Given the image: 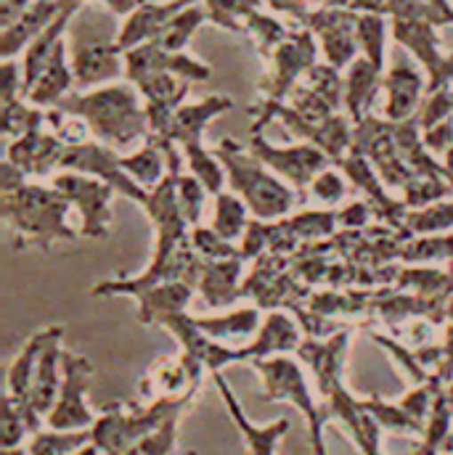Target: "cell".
Listing matches in <instances>:
<instances>
[{"mask_svg": "<svg viewBox=\"0 0 453 455\" xmlns=\"http://www.w3.org/2000/svg\"><path fill=\"white\" fill-rule=\"evenodd\" d=\"M141 101L143 96L133 83H119L85 93H69L56 109L80 116L96 140L122 151L133 143H143L151 135L146 104Z\"/></svg>", "mask_w": 453, "mask_h": 455, "instance_id": "1", "label": "cell"}, {"mask_svg": "<svg viewBox=\"0 0 453 455\" xmlns=\"http://www.w3.org/2000/svg\"><path fill=\"white\" fill-rule=\"evenodd\" d=\"M69 202L53 186H21L19 191L0 194L3 220L16 235V249H43L56 243H75L77 230L67 223Z\"/></svg>", "mask_w": 453, "mask_h": 455, "instance_id": "2", "label": "cell"}, {"mask_svg": "<svg viewBox=\"0 0 453 455\" xmlns=\"http://www.w3.org/2000/svg\"><path fill=\"white\" fill-rule=\"evenodd\" d=\"M215 156L221 159L226 170L228 186L236 196L244 199L252 218L257 220H284L297 204H303V196L295 194L289 186L279 180L273 170H268L249 148L241 143L223 138L215 148Z\"/></svg>", "mask_w": 453, "mask_h": 455, "instance_id": "3", "label": "cell"}, {"mask_svg": "<svg viewBox=\"0 0 453 455\" xmlns=\"http://www.w3.org/2000/svg\"><path fill=\"white\" fill-rule=\"evenodd\" d=\"M249 365L263 379L265 403H292L308 421V440H311L313 455H327L324 429L332 421V416H329L327 405L313 397V389L308 384L303 363L289 355H276V357H265V360H252Z\"/></svg>", "mask_w": 453, "mask_h": 455, "instance_id": "4", "label": "cell"}, {"mask_svg": "<svg viewBox=\"0 0 453 455\" xmlns=\"http://www.w3.org/2000/svg\"><path fill=\"white\" fill-rule=\"evenodd\" d=\"M271 69L265 80L260 83L263 101L260 104H284L289 93L300 85L297 80L305 77L319 64V43L316 35L308 27L292 29L289 37L271 53L268 59Z\"/></svg>", "mask_w": 453, "mask_h": 455, "instance_id": "5", "label": "cell"}, {"mask_svg": "<svg viewBox=\"0 0 453 455\" xmlns=\"http://www.w3.org/2000/svg\"><path fill=\"white\" fill-rule=\"evenodd\" d=\"M59 170H69V172H83L91 175L107 186H112L114 191L135 204H146L149 191L143 186H138L122 167V156L119 151L101 143V140H83V143H69L61 154Z\"/></svg>", "mask_w": 453, "mask_h": 455, "instance_id": "6", "label": "cell"}, {"mask_svg": "<svg viewBox=\"0 0 453 455\" xmlns=\"http://www.w3.org/2000/svg\"><path fill=\"white\" fill-rule=\"evenodd\" d=\"M268 170H273L276 175H281L289 186L297 188V194L303 196L305 204V191L308 186L324 172L329 170L335 162L313 143H292V146H273L263 138V132H252V140L247 146Z\"/></svg>", "mask_w": 453, "mask_h": 455, "instance_id": "7", "label": "cell"}, {"mask_svg": "<svg viewBox=\"0 0 453 455\" xmlns=\"http://www.w3.org/2000/svg\"><path fill=\"white\" fill-rule=\"evenodd\" d=\"M61 365H64L61 389H59L56 405L45 416V427L53 429V432H83V429H93V424H96L99 416L85 403L93 365H91V360L85 355L67 352V349H64Z\"/></svg>", "mask_w": 453, "mask_h": 455, "instance_id": "8", "label": "cell"}, {"mask_svg": "<svg viewBox=\"0 0 453 455\" xmlns=\"http://www.w3.org/2000/svg\"><path fill=\"white\" fill-rule=\"evenodd\" d=\"M51 186L72 204L80 210L83 218V228L80 235L91 238V241H101L109 235V226H112V199L114 191L112 186L83 175V172H69L61 170L59 175L51 178Z\"/></svg>", "mask_w": 453, "mask_h": 455, "instance_id": "9", "label": "cell"}, {"mask_svg": "<svg viewBox=\"0 0 453 455\" xmlns=\"http://www.w3.org/2000/svg\"><path fill=\"white\" fill-rule=\"evenodd\" d=\"M149 75H175L189 83H205L213 77V67L186 51H167L159 40H149L125 53V77L135 85Z\"/></svg>", "mask_w": 453, "mask_h": 455, "instance_id": "10", "label": "cell"}, {"mask_svg": "<svg viewBox=\"0 0 453 455\" xmlns=\"http://www.w3.org/2000/svg\"><path fill=\"white\" fill-rule=\"evenodd\" d=\"M358 16L350 8H332V5H319L311 11L305 27L319 37L321 53L327 64L335 69H344L358 59Z\"/></svg>", "mask_w": 453, "mask_h": 455, "instance_id": "11", "label": "cell"}, {"mask_svg": "<svg viewBox=\"0 0 453 455\" xmlns=\"http://www.w3.org/2000/svg\"><path fill=\"white\" fill-rule=\"evenodd\" d=\"M392 40L409 48L427 72V93L451 85V56L441 51L435 24L425 19H392Z\"/></svg>", "mask_w": 453, "mask_h": 455, "instance_id": "12", "label": "cell"}, {"mask_svg": "<svg viewBox=\"0 0 453 455\" xmlns=\"http://www.w3.org/2000/svg\"><path fill=\"white\" fill-rule=\"evenodd\" d=\"M162 329H167L178 344H181V355L194 360L197 365H202L205 371H210L213 376L221 373L226 365L233 363H244V352L241 347H231L223 341L210 339L197 323H194V315H186V313H178V315H167L165 321H159Z\"/></svg>", "mask_w": 453, "mask_h": 455, "instance_id": "13", "label": "cell"}, {"mask_svg": "<svg viewBox=\"0 0 453 455\" xmlns=\"http://www.w3.org/2000/svg\"><path fill=\"white\" fill-rule=\"evenodd\" d=\"M347 347H350V329H342L340 334H335L329 339H311V337H305L303 344L297 347V360L303 365H308V371L313 373V379L319 384L321 400L344 384Z\"/></svg>", "mask_w": 453, "mask_h": 455, "instance_id": "14", "label": "cell"}, {"mask_svg": "<svg viewBox=\"0 0 453 455\" xmlns=\"http://www.w3.org/2000/svg\"><path fill=\"white\" fill-rule=\"evenodd\" d=\"M197 0H162V3H149L135 8L133 13L125 16L114 43L127 53L149 40L162 37V32L167 29V24L189 5H194Z\"/></svg>", "mask_w": 453, "mask_h": 455, "instance_id": "15", "label": "cell"}, {"mask_svg": "<svg viewBox=\"0 0 453 455\" xmlns=\"http://www.w3.org/2000/svg\"><path fill=\"white\" fill-rule=\"evenodd\" d=\"M72 72L77 88H104L125 75V51L117 43L91 40L80 45L72 56Z\"/></svg>", "mask_w": 453, "mask_h": 455, "instance_id": "16", "label": "cell"}, {"mask_svg": "<svg viewBox=\"0 0 453 455\" xmlns=\"http://www.w3.org/2000/svg\"><path fill=\"white\" fill-rule=\"evenodd\" d=\"M303 339H305L303 326H300L289 313H284V310H271V313L263 318V326H260V331L255 334V339L249 341V344H241L244 363L297 352V347L303 344Z\"/></svg>", "mask_w": 453, "mask_h": 455, "instance_id": "17", "label": "cell"}, {"mask_svg": "<svg viewBox=\"0 0 453 455\" xmlns=\"http://www.w3.org/2000/svg\"><path fill=\"white\" fill-rule=\"evenodd\" d=\"M213 379H215L218 392H221V397H223V403H226V411H228V416H231V421L236 424V429H239V432H241V437H244L247 453L279 455V443H281V440H284V435L289 432V421H287V419H279V421L265 424V427L252 424V421L247 419V413H244L241 403L236 400L233 389L228 387L226 376H223V373H215Z\"/></svg>", "mask_w": 453, "mask_h": 455, "instance_id": "18", "label": "cell"}, {"mask_svg": "<svg viewBox=\"0 0 453 455\" xmlns=\"http://www.w3.org/2000/svg\"><path fill=\"white\" fill-rule=\"evenodd\" d=\"M231 109H233V99H228V96H207V99H202L197 104H183L173 116L170 130H167L165 138L178 143L183 151L186 148H199V146H205L202 138H205L207 124L215 116L231 112Z\"/></svg>", "mask_w": 453, "mask_h": 455, "instance_id": "19", "label": "cell"}, {"mask_svg": "<svg viewBox=\"0 0 453 455\" xmlns=\"http://www.w3.org/2000/svg\"><path fill=\"white\" fill-rule=\"evenodd\" d=\"M382 91L387 96L384 119H390V122H406V119L417 116L419 107H422V93H427L425 77L411 64H395L382 77Z\"/></svg>", "mask_w": 453, "mask_h": 455, "instance_id": "20", "label": "cell"}, {"mask_svg": "<svg viewBox=\"0 0 453 455\" xmlns=\"http://www.w3.org/2000/svg\"><path fill=\"white\" fill-rule=\"evenodd\" d=\"M61 337H64V326H59L53 339L45 344V349H43V355L37 360V371H35V379H32L29 397H27V405L40 419H45L51 413V408L56 405L59 389H61V379H64V365H61L64 347H61Z\"/></svg>", "mask_w": 453, "mask_h": 455, "instance_id": "21", "label": "cell"}, {"mask_svg": "<svg viewBox=\"0 0 453 455\" xmlns=\"http://www.w3.org/2000/svg\"><path fill=\"white\" fill-rule=\"evenodd\" d=\"M244 283V259H205L197 291L210 307H228L241 299Z\"/></svg>", "mask_w": 453, "mask_h": 455, "instance_id": "22", "label": "cell"}, {"mask_svg": "<svg viewBox=\"0 0 453 455\" xmlns=\"http://www.w3.org/2000/svg\"><path fill=\"white\" fill-rule=\"evenodd\" d=\"M64 8L56 0H32L29 8L11 24L3 29L0 35V56L5 59H16V53H21V48H27Z\"/></svg>", "mask_w": 453, "mask_h": 455, "instance_id": "23", "label": "cell"}, {"mask_svg": "<svg viewBox=\"0 0 453 455\" xmlns=\"http://www.w3.org/2000/svg\"><path fill=\"white\" fill-rule=\"evenodd\" d=\"M64 40L56 45L53 56L48 59L43 75L37 77V83L27 91V101L37 109H56L72 91L75 85V72L67 64V51H64Z\"/></svg>", "mask_w": 453, "mask_h": 455, "instance_id": "24", "label": "cell"}, {"mask_svg": "<svg viewBox=\"0 0 453 455\" xmlns=\"http://www.w3.org/2000/svg\"><path fill=\"white\" fill-rule=\"evenodd\" d=\"M197 286L186 283V281H170V283H159L146 289L143 294H138V321L143 326H159V321H165L167 315H178L186 313L191 297H194Z\"/></svg>", "mask_w": 453, "mask_h": 455, "instance_id": "25", "label": "cell"}, {"mask_svg": "<svg viewBox=\"0 0 453 455\" xmlns=\"http://www.w3.org/2000/svg\"><path fill=\"white\" fill-rule=\"evenodd\" d=\"M382 72L363 56H358L347 67V80H344V109L352 122H360L366 114H371V107L382 91Z\"/></svg>", "mask_w": 453, "mask_h": 455, "instance_id": "26", "label": "cell"}, {"mask_svg": "<svg viewBox=\"0 0 453 455\" xmlns=\"http://www.w3.org/2000/svg\"><path fill=\"white\" fill-rule=\"evenodd\" d=\"M59 326L61 323L45 326V329L35 331L29 339L24 341L21 352L16 355V360L8 368V379H5V395L8 397H13L19 403H27L29 389H32V379H35V371H37V360H40L45 344L53 339V334L59 331Z\"/></svg>", "mask_w": 453, "mask_h": 455, "instance_id": "27", "label": "cell"}, {"mask_svg": "<svg viewBox=\"0 0 453 455\" xmlns=\"http://www.w3.org/2000/svg\"><path fill=\"white\" fill-rule=\"evenodd\" d=\"M199 387H202V381L191 376L183 357H175V360L162 357V360L154 363L151 371H146V376L141 381V395L154 397V400H159V397H181V395H186L191 389H199Z\"/></svg>", "mask_w": 453, "mask_h": 455, "instance_id": "28", "label": "cell"}, {"mask_svg": "<svg viewBox=\"0 0 453 455\" xmlns=\"http://www.w3.org/2000/svg\"><path fill=\"white\" fill-rule=\"evenodd\" d=\"M77 11H72V8H64L27 48H24V59H21V72H24V96H27V91L37 83V77L43 75V69H45V64H48V59L53 56V51H56V45L64 40V32H67V27H69V21H72V16H75Z\"/></svg>", "mask_w": 453, "mask_h": 455, "instance_id": "29", "label": "cell"}, {"mask_svg": "<svg viewBox=\"0 0 453 455\" xmlns=\"http://www.w3.org/2000/svg\"><path fill=\"white\" fill-rule=\"evenodd\" d=\"M263 310L255 307H241L233 313H221V315H194V323L215 341H244L255 337L263 326Z\"/></svg>", "mask_w": 453, "mask_h": 455, "instance_id": "30", "label": "cell"}, {"mask_svg": "<svg viewBox=\"0 0 453 455\" xmlns=\"http://www.w3.org/2000/svg\"><path fill=\"white\" fill-rule=\"evenodd\" d=\"M122 167L146 191L157 188L165 180V175H167V156H165L162 143L149 135L133 154L122 156Z\"/></svg>", "mask_w": 453, "mask_h": 455, "instance_id": "31", "label": "cell"}, {"mask_svg": "<svg viewBox=\"0 0 453 455\" xmlns=\"http://www.w3.org/2000/svg\"><path fill=\"white\" fill-rule=\"evenodd\" d=\"M249 215L252 212L241 196L223 191L215 196V215H213V226L210 228H215L228 241H239V238H244L247 228L252 223Z\"/></svg>", "mask_w": 453, "mask_h": 455, "instance_id": "32", "label": "cell"}, {"mask_svg": "<svg viewBox=\"0 0 453 455\" xmlns=\"http://www.w3.org/2000/svg\"><path fill=\"white\" fill-rule=\"evenodd\" d=\"M363 408L368 411V416L384 429V432H395V435H417L422 437L425 435V424L417 421L414 416H409L403 411L400 403H387L382 397H368V400H360Z\"/></svg>", "mask_w": 453, "mask_h": 455, "instance_id": "33", "label": "cell"}, {"mask_svg": "<svg viewBox=\"0 0 453 455\" xmlns=\"http://www.w3.org/2000/svg\"><path fill=\"white\" fill-rule=\"evenodd\" d=\"M183 156H186L189 172L207 188V194L218 196L226 191V170H223L221 159L215 156V151H210L207 146H199V148H186Z\"/></svg>", "mask_w": 453, "mask_h": 455, "instance_id": "34", "label": "cell"}, {"mask_svg": "<svg viewBox=\"0 0 453 455\" xmlns=\"http://www.w3.org/2000/svg\"><path fill=\"white\" fill-rule=\"evenodd\" d=\"M0 122H3L0 124L3 127V138L5 140H13L19 135L43 130V124L48 122V112L32 107L27 99H19V101H11V104H3Z\"/></svg>", "mask_w": 453, "mask_h": 455, "instance_id": "35", "label": "cell"}, {"mask_svg": "<svg viewBox=\"0 0 453 455\" xmlns=\"http://www.w3.org/2000/svg\"><path fill=\"white\" fill-rule=\"evenodd\" d=\"M287 223L303 243L327 241V238H335L340 233L337 210H303V212L287 218Z\"/></svg>", "mask_w": 453, "mask_h": 455, "instance_id": "36", "label": "cell"}, {"mask_svg": "<svg viewBox=\"0 0 453 455\" xmlns=\"http://www.w3.org/2000/svg\"><path fill=\"white\" fill-rule=\"evenodd\" d=\"M443 259H453V233L414 235L400 254L403 265H425V262H443Z\"/></svg>", "mask_w": 453, "mask_h": 455, "instance_id": "37", "label": "cell"}, {"mask_svg": "<svg viewBox=\"0 0 453 455\" xmlns=\"http://www.w3.org/2000/svg\"><path fill=\"white\" fill-rule=\"evenodd\" d=\"M358 45L360 56L368 59L379 72L384 69V45H387V21L379 13L358 16Z\"/></svg>", "mask_w": 453, "mask_h": 455, "instance_id": "38", "label": "cell"}, {"mask_svg": "<svg viewBox=\"0 0 453 455\" xmlns=\"http://www.w3.org/2000/svg\"><path fill=\"white\" fill-rule=\"evenodd\" d=\"M400 191H403V202L409 210H422V207L449 199L453 194V186L443 175H414Z\"/></svg>", "mask_w": 453, "mask_h": 455, "instance_id": "39", "label": "cell"}, {"mask_svg": "<svg viewBox=\"0 0 453 455\" xmlns=\"http://www.w3.org/2000/svg\"><path fill=\"white\" fill-rule=\"evenodd\" d=\"M265 0H205L207 16L213 24L223 27L228 32L247 35V19L260 11Z\"/></svg>", "mask_w": 453, "mask_h": 455, "instance_id": "40", "label": "cell"}, {"mask_svg": "<svg viewBox=\"0 0 453 455\" xmlns=\"http://www.w3.org/2000/svg\"><path fill=\"white\" fill-rule=\"evenodd\" d=\"M205 21H210L205 3H202V5L194 3V5H189V8H183V11L167 24V29H165L162 37H157V40H159L167 51H183V48L189 45V40L194 37V32H197Z\"/></svg>", "mask_w": 453, "mask_h": 455, "instance_id": "41", "label": "cell"}, {"mask_svg": "<svg viewBox=\"0 0 453 455\" xmlns=\"http://www.w3.org/2000/svg\"><path fill=\"white\" fill-rule=\"evenodd\" d=\"M403 228H409L414 235H433V233H449L453 228V199L435 202L422 210H409Z\"/></svg>", "mask_w": 453, "mask_h": 455, "instance_id": "42", "label": "cell"}, {"mask_svg": "<svg viewBox=\"0 0 453 455\" xmlns=\"http://www.w3.org/2000/svg\"><path fill=\"white\" fill-rule=\"evenodd\" d=\"M292 29H287L276 16H268L263 11H255L249 19H247V35L255 40L257 45V53L263 59H271V53L289 37Z\"/></svg>", "mask_w": 453, "mask_h": 455, "instance_id": "43", "label": "cell"}, {"mask_svg": "<svg viewBox=\"0 0 453 455\" xmlns=\"http://www.w3.org/2000/svg\"><path fill=\"white\" fill-rule=\"evenodd\" d=\"M91 429L83 432H37L35 440L29 443L27 455H75L91 443Z\"/></svg>", "mask_w": 453, "mask_h": 455, "instance_id": "44", "label": "cell"}, {"mask_svg": "<svg viewBox=\"0 0 453 455\" xmlns=\"http://www.w3.org/2000/svg\"><path fill=\"white\" fill-rule=\"evenodd\" d=\"M191 243L197 249V254L202 259H233V257H241V249L223 238L215 228H191Z\"/></svg>", "mask_w": 453, "mask_h": 455, "instance_id": "45", "label": "cell"}, {"mask_svg": "<svg viewBox=\"0 0 453 455\" xmlns=\"http://www.w3.org/2000/svg\"><path fill=\"white\" fill-rule=\"evenodd\" d=\"M305 85L313 88L324 101H329L340 112V104L344 101V83H342L340 69H335L332 64H316L305 75Z\"/></svg>", "mask_w": 453, "mask_h": 455, "instance_id": "46", "label": "cell"}, {"mask_svg": "<svg viewBox=\"0 0 453 455\" xmlns=\"http://www.w3.org/2000/svg\"><path fill=\"white\" fill-rule=\"evenodd\" d=\"M205 196H207V188L191 172H181V178H178V202H181V210H183V215H186L191 228H197L199 220H202Z\"/></svg>", "mask_w": 453, "mask_h": 455, "instance_id": "47", "label": "cell"}, {"mask_svg": "<svg viewBox=\"0 0 453 455\" xmlns=\"http://www.w3.org/2000/svg\"><path fill=\"white\" fill-rule=\"evenodd\" d=\"M344 194H347V178L337 172V170H324L311 186H308V196L316 202V204H321V207H335V204H340L342 199H344Z\"/></svg>", "mask_w": 453, "mask_h": 455, "instance_id": "48", "label": "cell"}, {"mask_svg": "<svg viewBox=\"0 0 453 455\" xmlns=\"http://www.w3.org/2000/svg\"><path fill=\"white\" fill-rule=\"evenodd\" d=\"M3 451H13L24 443L27 435H32L29 424H27V416L21 411V405L5 395L3 400Z\"/></svg>", "mask_w": 453, "mask_h": 455, "instance_id": "49", "label": "cell"}, {"mask_svg": "<svg viewBox=\"0 0 453 455\" xmlns=\"http://www.w3.org/2000/svg\"><path fill=\"white\" fill-rule=\"evenodd\" d=\"M417 116H419L422 130H430V127H435V124L451 119L453 85H446V88H441V91H435V93H427V99H425V104H422V109H419Z\"/></svg>", "mask_w": 453, "mask_h": 455, "instance_id": "50", "label": "cell"}, {"mask_svg": "<svg viewBox=\"0 0 453 455\" xmlns=\"http://www.w3.org/2000/svg\"><path fill=\"white\" fill-rule=\"evenodd\" d=\"M268 241H271V223L252 218V223H249L244 238H241V246H239L241 249V259L244 262H255L260 254L268 251Z\"/></svg>", "mask_w": 453, "mask_h": 455, "instance_id": "51", "label": "cell"}, {"mask_svg": "<svg viewBox=\"0 0 453 455\" xmlns=\"http://www.w3.org/2000/svg\"><path fill=\"white\" fill-rule=\"evenodd\" d=\"M0 88H3V104L19 101L24 99V72H21V61L16 59H5L3 69H0Z\"/></svg>", "mask_w": 453, "mask_h": 455, "instance_id": "52", "label": "cell"}, {"mask_svg": "<svg viewBox=\"0 0 453 455\" xmlns=\"http://www.w3.org/2000/svg\"><path fill=\"white\" fill-rule=\"evenodd\" d=\"M337 220H340V230H363V228H371V223L376 220V210L371 202L360 199L340 210Z\"/></svg>", "mask_w": 453, "mask_h": 455, "instance_id": "53", "label": "cell"}, {"mask_svg": "<svg viewBox=\"0 0 453 455\" xmlns=\"http://www.w3.org/2000/svg\"><path fill=\"white\" fill-rule=\"evenodd\" d=\"M422 132H425V146L430 154H446L453 148V116Z\"/></svg>", "mask_w": 453, "mask_h": 455, "instance_id": "54", "label": "cell"}, {"mask_svg": "<svg viewBox=\"0 0 453 455\" xmlns=\"http://www.w3.org/2000/svg\"><path fill=\"white\" fill-rule=\"evenodd\" d=\"M21 186H27V172L19 170L13 162L3 159V164H0V194L19 191Z\"/></svg>", "mask_w": 453, "mask_h": 455, "instance_id": "55", "label": "cell"}, {"mask_svg": "<svg viewBox=\"0 0 453 455\" xmlns=\"http://www.w3.org/2000/svg\"><path fill=\"white\" fill-rule=\"evenodd\" d=\"M273 11H279V13H289V16H295L303 27H305V21H308V16H311V0H265Z\"/></svg>", "mask_w": 453, "mask_h": 455, "instance_id": "56", "label": "cell"}, {"mask_svg": "<svg viewBox=\"0 0 453 455\" xmlns=\"http://www.w3.org/2000/svg\"><path fill=\"white\" fill-rule=\"evenodd\" d=\"M446 315H449V321H453V294L449 297V305H446Z\"/></svg>", "mask_w": 453, "mask_h": 455, "instance_id": "57", "label": "cell"}]
</instances>
